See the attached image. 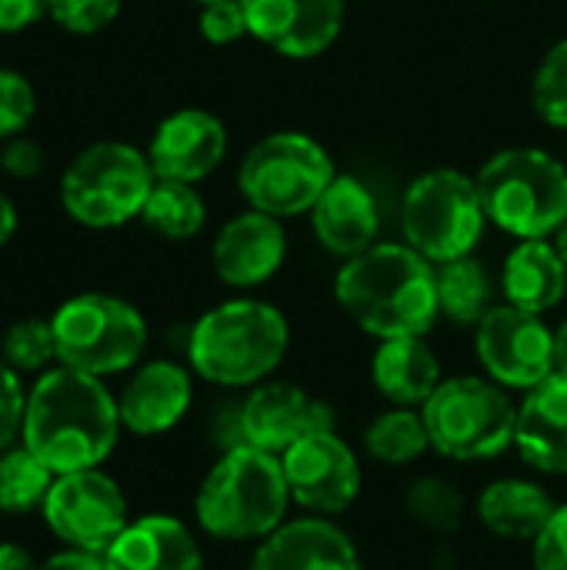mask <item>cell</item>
<instances>
[{
	"mask_svg": "<svg viewBox=\"0 0 567 570\" xmlns=\"http://www.w3.org/2000/svg\"><path fill=\"white\" fill-rule=\"evenodd\" d=\"M120 431V407L104 381L57 364L27 394L20 444L53 474H74L100 468L117 448Z\"/></svg>",
	"mask_w": 567,
	"mask_h": 570,
	"instance_id": "1",
	"label": "cell"
},
{
	"mask_svg": "<svg viewBox=\"0 0 567 570\" xmlns=\"http://www.w3.org/2000/svg\"><path fill=\"white\" fill-rule=\"evenodd\" d=\"M341 311L371 337H424L441 317L434 267L408 244H374L334 281Z\"/></svg>",
	"mask_w": 567,
	"mask_h": 570,
	"instance_id": "2",
	"label": "cell"
},
{
	"mask_svg": "<svg viewBox=\"0 0 567 570\" xmlns=\"http://www.w3.org/2000/svg\"><path fill=\"white\" fill-rule=\"evenodd\" d=\"M291 501L281 458L237 444L201 481L194 514L217 541H264L287 521Z\"/></svg>",
	"mask_w": 567,
	"mask_h": 570,
	"instance_id": "3",
	"label": "cell"
},
{
	"mask_svg": "<svg viewBox=\"0 0 567 570\" xmlns=\"http://www.w3.org/2000/svg\"><path fill=\"white\" fill-rule=\"evenodd\" d=\"M291 344L287 317L264 301H227L211 307L187 341L190 367L221 387L264 384L284 361Z\"/></svg>",
	"mask_w": 567,
	"mask_h": 570,
	"instance_id": "4",
	"label": "cell"
},
{
	"mask_svg": "<svg viewBox=\"0 0 567 570\" xmlns=\"http://www.w3.org/2000/svg\"><path fill=\"white\" fill-rule=\"evenodd\" d=\"M475 180L488 220L518 240H548L565 227L567 167L548 150H501Z\"/></svg>",
	"mask_w": 567,
	"mask_h": 570,
	"instance_id": "5",
	"label": "cell"
},
{
	"mask_svg": "<svg viewBox=\"0 0 567 570\" xmlns=\"http://www.w3.org/2000/svg\"><path fill=\"white\" fill-rule=\"evenodd\" d=\"M431 448L451 461H491L515 448L518 407L491 377H451L421 404Z\"/></svg>",
	"mask_w": 567,
	"mask_h": 570,
	"instance_id": "6",
	"label": "cell"
},
{
	"mask_svg": "<svg viewBox=\"0 0 567 570\" xmlns=\"http://www.w3.org/2000/svg\"><path fill=\"white\" fill-rule=\"evenodd\" d=\"M154 184L157 174L147 154L120 140H100L80 150L63 170L60 204L70 220L94 230H110L140 217Z\"/></svg>",
	"mask_w": 567,
	"mask_h": 570,
	"instance_id": "7",
	"label": "cell"
},
{
	"mask_svg": "<svg viewBox=\"0 0 567 570\" xmlns=\"http://www.w3.org/2000/svg\"><path fill=\"white\" fill-rule=\"evenodd\" d=\"M50 324L57 364L100 381L130 371L147 347L144 314L114 294H77L57 307Z\"/></svg>",
	"mask_w": 567,
	"mask_h": 570,
	"instance_id": "8",
	"label": "cell"
},
{
	"mask_svg": "<svg viewBox=\"0 0 567 570\" xmlns=\"http://www.w3.org/2000/svg\"><path fill=\"white\" fill-rule=\"evenodd\" d=\"M334 177V160L314 137L281 130L247 150L237 184L251 210L284 220L311 214Z\"/></svg>",
	"mask_w": 567,
	"mask_h": 570,
	"instance_id": "9",
	"label": "cell"
},
{
	"mask_svg": "<svg viewBox=\"0 0 567 570\" xmlns=\"http://www.w3.org/2000/svg\"><path fill=\"white\" fill-rule=\"evenodd\" d=\"M485 204L478 180L461 170L421 174L401 207V230L408 247H414L431 264L468 257L485 234Z\"/></svg>",
	"mask_w": 567,
	"mask_h": 570,
	"instance_id": "10",
	"label": "cell"
},
{
	"mask_svg": "<svg viewBox=\"0 0 567 570\" xmlns=\"http://www.w3.org/2000/svg\"><path fill=\"white\" fill-rule=\"evenodd\" d=\"M47 528L67 544L104 554L130 524V508L120 484L100 468L57 474L43 501Z\"/></svg>",
	"mask_w": 567,
	"mask_h": 570,
	"instance_id": "11",
	"label": "cell"
},
{
	"mask_svg": "<svg viewBox=\"0 0 567 570\" xmlns=\"http://www.w3.org/2000/svg\"><path fill=\"white\" fill-rule=\"evenodd\" d=\"M475 351L488 377L511 391H531L555 374V331L541 314L501 304L475 327Z\"/></svg>",
	"mask_w": 567,
	"mask_h": 570,
	"instance_id": "12",
	"label": "cell"
},
{
	"mask_svg": "<svg viewBox=\"0 0 567 570\" xmlns=\"http://www.w3.org/2000/svg\"><path fill=\"white\" fill-rule=\"evenodd\" d=\"M294 504L317 518L344 514L361 494V464L341 434L317 431L281 454Z\"/></svg>",
	"mask_w": 567,
	"mask_h": 570,
	"instance_id": "13",
	"label": "cell"
},
{
	"mask_svg": "<svg viewBox=\"0 0 567 570\" xmlns=\"http://www.w3.org/2000/svg\"><path fill=\"white\" fill-rule=\"evenodd\" d=\"M241 444L261 448L267 454H284L297 441L334 428V411L311 397L304 387L287 381L257 384L237 407Z\"/></svg>",
	"mask_w": 567,
	"mask_h": 570,
	"instance_id": "14",
	"label": "cell"
},
{
	"mask_svg": "<svg viewBox=\"0 0 567 570\" xmlns=\"http://www.w3.org/2000/svg\"><path fill=\"white\" fill-rule=\"evenodd\" d=\"M251 33L291 60L321 57L344 27V0H241Z\"/></svg>",
	"mask_w": 567,
	"mask_h": 570,
	"instance_id": "15",
	"label": "cell"
},
{
	"mask_svg": "<svg viewBox=\"0 0 567 570\" xmlns=\"http://www.w3.org/2000/svg\"><path fill=\"white\" fill-rule=\"evenodd\" d=\"M224 154H227L224 124L197 107L164 117L147 150L157 180H180V184H197L207 174H214Z\"/></svg>",
	"mask_w": 567,
	"mask_h": 570,
	"instance_id": "16",
	"label": "cell"
},
{
	"mask_svg": "<svg viewBox=\"0 0 567 570\" xmlns=\"http://www.w3.org/2000/svg\"><path fill=\"white\" fill-rule=\"evenodd\" d=\"M251 570H364L354 541L328 518L284 521L254 551Z\"/></svg>",
	"mask_w": 567,
	"mask_h": 570,
	"instance_id": "17",
	"label": "cell"
},
{
	"mask_svg": "<svg viewBox=\"0 0 567 570\" xmlns=\"http://www.w3.org/2000/svg\"><path fill=\"white\" fill-rule=\"evenodd\" d=\"M287 254L284 227L277 217L247 210L227 220L214 240V271L231 287H257L271 281Z\"/></svg>",
	"mask_w": 567,
	"mask_h": 570,
	"instance_id": "18",
	"label": "cell"
},
{
	"mask_svg": "<svg viewBox=\"0 0 567 570\" xmlns=\"http://www.w3.org/2000/svg\"><path fill=\"white\" fill-rule=\"evenodd\" d=\"M190 401H194V387L187 367L174 361H150L127 381L124 394L117 397L120 424L130 434L157 438L184 421Z\"/></svg>",
	"mask_w": 567,
	"mask_h": 570,
	"instance_id": "19",
	"label": "cell"
},
{
	"mask_svg": "<svg viewBox=\"0 0 567 570\" xmlns=\"http://www.w3.org/2000/svg\"><path fill=\"white\" fill-rule=\"evenodd\" d=\"M311 224L328 254L351 261L378 244V200L358 177L338 174L311 207Z\"/></svg>",
	"mask_w": 567,
	"mask_h": 570,
	"instance_id": "20",
	"label": "cell"
},
{
	"mask_svg": "<svg viewBox=\"0 0 567 570\" xmlns=\"http://www.w3.org/2000/svg\"><path fill=\"white\" fill-rule=\"evenodd\" d=\"M107 570H204L190 528L170 514H144L104 551Z\"/></svg>",
	"mask_w": 567,
	"mask_h": 570,
	"instance_id": "21",
	"label": "cell"
},
{
	"mask_svg": "<svg viewBox=\"0 0 567 570\" xmlns=\"http://www.w3.org/2000/svg\"><path fill=\"white\" fill-rule=\"evenodd\" d=\"M518 454L541 474L567 478V374H551L518 404Z\"/></svg>",
	"mask_w": 567,
	"mask_h": 570,
	"instance_id": "22",
	"label": "cell"
},
{
	"mask_svg": "<svg viewBox=\"0 0 567 570\" xmlns=\"http://www.w3.org/2000/svg\"><path fill=\"white\" fill-rule=\"evenodd\" d=\"M374 387L394 407H421L441 387V361L424 337H391L381 341L371 361Z\"/></svg>",
	"mask_w": 567,
	"mask_h": 570,
	"instance_id": "23",
	"label": "cell"
},
{
	"mask_svg": "<svg viewBox=\"0 0 567 570\" xmlns=\"http://www.w3.org/2000/svg\"><path fill=\"white\" fill-rule=\"evenodd\" d=\"M501 291L511 307L545 314L558 307L567 294V264L555 244L521 240L501 271Z\"/></svg>",
	"mask_w": 567,
	"mask_h": 570,
	"instance_id": "24",
	"label": "cell"
},
{
	"mask_svg": "<svg viewBox=\"0 0 567 570\" xmlns=\"http://www.w3.org/2000/svg\"><path fill=\"white\" fill-rule=\"evenodd\" d=\"M555 508L558 504L548 498L541 484L521 478L491 481L478 494V521L491 534L508 541H535L548 524V518L555 514Z\"/></svg>",
	"mask_w": 567,
	"mask_h": 570,
	"instance_id": "25",
	"label": "cell"
},
{
	"mask_svg": "<svg viewBox=\"0 0 567 570\" xmlns=\"http://www.w3.org/2000/svg\"><path fill=\"white\" fill-rule=\"evenodd\" d=\"M434 284H438V307L454 324L478 327L481 317L495 307V281L488 267L471 254L434 264Z\"/></svg>",
	"mask_w": 567,
	"mask_h": 570,
	"instance_id": "26",
	"label": "cell"
},
{
	"mask_svg": "<svg viewBox=\"0 0 567 570\" xmlns=\"http://www.w3.org/2000/svg\"><path fill=\"white\" fill-rule=\"evenodd\" d=\"M140 220L167 240H187L201 234L207 220V207H204V197L194 190V184L157 180L140 210Z\"/></svg>",
	"mask_w": 567,
	"mask_h": 570,
	"instance_id": "27",
	"label": "cell"
},
{
	"mask_svg": "<svg viewBox=\"0 0 567 570\" xmlns=\"http://www.w3.org/2000/svg\"><path fill=\"white\" fill-rule=\"evenodd\" d=\"M364 448L381 464H411L431 448L424 414L414 407H391L364 431Z\"/></svg>",
	"mask_w": 567,
	"mask_h": 570,
	"instance_id": "28",
	"label": "cell"
},
{
	"mask_svg": "<svg viewBox=\"0 0 567 570\" xmlns=\"http://www.w3.org/2000/svg\"><path fill=\"white\" fill-rule=\"evenodd\" d=\"M57 474L27 448L13 444L0 454V511L7 514H30L43 508Z\"/></svg>",
	"mask_w": 567,
	"mask_h": 570,
	"instance_id": "29",
	"label": "cell"
},
{
	"mask_svg": "<svg viewBox=\"0 0 567 570\" xmlns=\"http://www.w3.org/2000/svg\"><path fill=\"white\" fill-rule=\"evenodd\" d=\"M404 508L411 521L431 534H454L465 521V498L444 478H418L404 494Z\"/></svg>",
	"mask_w": 567,
	"mask_h": 570,
	"instance_id": "30",
	"label": "cell"
},
{
	"mask_svg": "<svg viewBox=\"0 0 567 570\" xmlns=\"http://www.w3.org/2000/svg\"><path fill=\"white\" fill-rule=\"evenodd\" d=\"M0 361L7 367H13L17 374H23V371H50V364H57L53 324L37 321V317L10 324L3 341H0Z\"/></svg>",
	"mask_w": 567,
	"mask_h": 570,
	"instance_id": "31",
	"label": "cell"
},
{
	"mask_svg": "<svg viewBox=\"0 0 567 570\" xmlns=\"http://www.w3.org/2000/svg\"><path fill=\"white\" fill-rule=\"evenodd\" d=\"M531 104L551 127H567V40L555 43L538 63L531 83Z\"/></svg>",
	"mask_w": 567,
	"mask_h": 570,
	"instance_id": "32",
	"label": "cell"
},
{
	"mask_svg": "<svg viewBox=\"0 0 567 570\" xmlns=\"http://www.w3.org/2000/svg\"><path fill=\"white\" fill-rule=\"evenodd\" d=\"M37 110V94L30 80L17 70L0 67V140H10L27 130Z\"/></svg>",
	"mask_w": 567,
	"mask_h": 570,
	"instance_id": "33",
	"label": "cell"
},
{
	"mask_svg": "<svg viewBox=\"0 0 567 570\" xmlns=\"http://www.w3.org/2000/svg\"><path fill=\"white\" fill-rule=\"evenodd\" d=\"M124 0H47V13L67 30V33H97L107 23H114V17L120 13Z\"/></svg>",
	"mask_w": 567,
	"mask_h": 570,
	"instance_id": "34",
	"label": "cell"
},
{
	"mask_svg": "<svg viewBox=\"0 0 567 570\" xmlns=\"http://www.w3.org/2000/svg\"><path fill=\"white\" fill-rule=\"evenodd\" d=\"M23 411H27V391L20 384V374L0 361V454L20 441Z\"/></svg>",
	"mask_w": 567,
	"mask_h": 570,
	"instance_id": "35",
	"label": "cell"
},
{
	"mask_svg": "<svg viewBox=\"0 0 567 570\" xmlns=\"http://www.w3.org/2000/svg\"><path fill=\"white\" fill-rule=\"evenodd\" d=\"M201 33L211 43H234L244 33H251L244 3L241 0H217V3L201 7Z\"/></svg>",
	"mask_w": 567,
	"mask_h": 570,
	"instance_id": "36",
	"label": "cell"
},
{
	"mask_svg": "<svg viewBox=\"0 0 567 570\" xmlns=\"http://www.w3.org/2000/svg\"><path fill=\"white\" fill-rule=\"evenodd\" d=\"M535 570H567V504L555 508L541 534L531 541Z\"/></svg>",
	"mask_w": 567,
	"mask_h": 570,
	"instance_id": "37",
	"label": "cell"
},
{
	"mask_svg": "<svg viewBox=\"0 0 567 570\" xmlns=\"http://www.w3.org/2000/svg\"><path fill=\"white\" fill-rule=\"evenodd\" d=\"M3 170L17 180H27V177H37L43 170V150L27 140V137H10L7 147H3V157H0Z\"/></svg>",
	"mask_w": 567,
	"mask_h": 570,
	"instance_id": "38",
	"label": "cell"
},
{
	"mask_svg": "<svg viewBox=\"0 0 567 570\" xmlns=\"http://www.w3.org/2000/svg\"><path fill=\"white\" fill-rule=\"evenodd\" d=\"M47 13V0H0V33H17Z\"/></svg>",
	"mask_w": 567,
	"mask_h": 570,
	"instance_id": "39",
	"label": "cell"
},
{
	"mask_svg": "<svg viewBox=\"0 0 567 570\" xmlns=\"http://www.w3.org/2000/svg\"><path fill=\"white\" fill-rule=\"evenodd\" d=\"M40 570H107L104 554L97 551H84V548H63L57 554H50Z\"/></svg>",
	"mask_w": 567,
	"mask_h": 570,
	"instance_id": "40",
	"label": "cell"
},
{
	"mask_svg": "<svg viewBox=\"0 0 567 570\" xmlns=\"http://www.w3.org/2000/svg\"><path fill=\"white\" fill-rule=\"evenodd\" d=\"M0 570H40L20 544H0Z\"/></svg>",
	"mask_w": 567,
	"mask_h": 570,
	"instance_id": "41",
	"label": "cell"
},
{
	"mask_svg": "<svg viewBox=\"0 0 567 570\" xmlns=\"http://www.w3.org/2000/svg\"><path fill=\"white\" fill-rule=\"evenodd\" d=\"M13 230H17V210H13L10 197L0 194V247L13 237Z\"/></svg>",
	"mask_w": 567,
	"mask_h": 570,
	"instance_id": "42",
	"label": "cell"
},
{
	"mask_svg": "<svg viewBox=\"0 0 567 570\" xmlns=\"http://www.w3.org/2000/svg\"><path fill=\"white\" fill-rule=\"evenodd\" d=\"M555 371L567 374V321L555 331Z\"/></svg>",
	"mask_w": 567,
	"mask_h": 570,
	"instance_id": "43",
	"label": "cell"
},
{
	"mask_svg": "<svg viewBox=\"0 0 567 570\" xmlns=\"http://www.w3.org/2000/svg\"><path fill=\"white\" fill-rule=\"evenodd\" d=\"M555 247H558V254L565 257V264H567V220H565V227L555 234Z\"/></svg>",
	"mask_w": 567,
	"mask_h": 570,
	"instance_id": "44",
	"label": "cell"
},
{
	"mask_svg": "<svg viewBox=\"0 0 567 570\" xmlns=\"http://www.w3.org/2000/svg\"><path fill=\"white\" fill-rule=\"evenodd\" d=\"M194 3H201V7H207V3H217V0H194Z\"/></svg>",
	"mask_w": 567,
	"mask_h": 570,
	"instance_id": "45",
	"label": "cell"
}]
</instances>
